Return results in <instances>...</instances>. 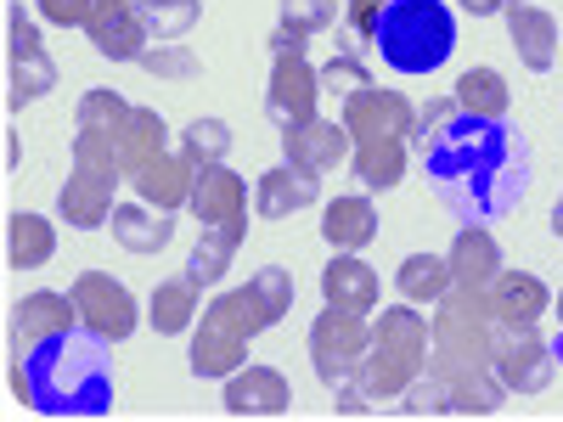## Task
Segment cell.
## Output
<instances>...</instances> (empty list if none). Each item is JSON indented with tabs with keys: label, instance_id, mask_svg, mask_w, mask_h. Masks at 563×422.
Wrapping results in <instances>:
<instances>
[{
	"label": "cell",
	"instance_id": "52a82bcc",
	"mask_svg": "<svg viewBox=\"0 0 563 422\" xmlns=\"http://www.w3.org/2000/svg\"><path fill=\"white\" fill-rule=\"evenodd\" d=\"M366 344H372L366 315L327 304V310L316 315V326H310V360H316V378H321L327 389H350V384H361Z\"/></svg>",
	"mask_w": 563,
	"mask_h": 422
},
{
	"label": "cell",
	"instance_id": "83f0119b",
	"mask_svg": "<svg viewBox=\"0 0 563 422\" xmlns=\"http://www.w3.org/2000/svg\"><path fill=\"white\" fill-rule=\"evenodd\" d=\"M57 254V225L40 214H12L7 220V265L12 270H40Z\"/></svg>",
	"mask_w": 563,
	"mask_h": 422
},
{
	"label": "cell",
	"instance_id": "4fadbf2b",
	"mask_svg": "<svg viewBox=\"0 0 563 422\" xmlns=\"http://www.w3.org/2000/svg\"><path fill=\"white\" fill-rule=\"evenodd\" d=\"M85 34L108 63H141L147 45H153V29H147V18H141V0H97Z\"/></svg>",
	"mask_w": 563,
	"mask_h": 422
},
{
	"label": "cell",
	"instance_id": "ffe728a7",
	"mask_svg": "<svg viewBox=\"0 0 563 422\" xmlns=\"http://www.w3.org/2000/svg\"><path fill=\"white\" fill-rule=\"evenodd\" d=\"M321 299L339 310H355V315H372L384 299V281L361 254H333V265L321 270Z\"/></svg>",
	"mask_w": 563,
	"mask_h": 422
},
{
	"label": "cell",
	"instance_id": "277c9868",
	"mask_svg": "<svg viewBox=\"0 0 563 422\" xmlns=\"http://www.w3.org/2000/svg\"><path fill=\"white\" fill-rule=\"evenodd\" d=\"M434 355V333H429V315H417V304H389L378 321H372V344L361 360V389L372 400H400L422 371H429Z\"/></svg>",
	"mask_w": 563,
	"mask_h": 422
},
{
	"label": "cell",
	"instance_id": "7a4b0ae2",
	"mask_svg": "<svg viewBox=\"0 0 563 422\" xmlns=\"http://www.w3.org/2000/svg\"><path fill=\"white\" fill-rule=\"evenodd\" d=\"M29 406L45 417H102L113 406L108 338L74 326L63 338H45L29 355Z\"/></svg>",
	"mask_w": 563,
	"mask_h": 422
},
{
	"label": "cell",
	"instance_id": "f546056e",
	"mask_svg": "<svg viewBox=\"0 0 563 422\" xmlns=\"http://www.w3.org/2000/svg\"><path fill=\"white\" fill-rule=\"evenodd\" d=\"M350 169H355V180L366 186V192H389V186H400V175H406V141H361Z\"/></svg>",
	"mask_w": 563,
	"mask_h": 422
},
{
	"label": "cell",
	"instance_id": "74e56055",
	"mask_svg": "<svg viewBox=\"0 0 563 422\" xmlns=\"http://www.w3.org/2000/svg\"><path fill=\"white\" fill-rule=\"evenodd\" d=\"M316 74H321V97H339V102H350L355 90H366V85H378V79H372V68L361 63L355 45H344V52L333 63H321Z\"/></svg>",
	"mask_w": 563,
	"mask_h": 422
},
{
	"label": "cell",
	"instance_id": "e0dca14e",
	"mask_svg": "<svg viewBox=\"0 0 563 422\" xmlns=\"http://www.w3.org/2000/svg\"><path fill=\"white\" fill-rule=\"evenodd\" d=\"M192 175H198V164L186 158L180 147H169V153H158L147 169H135L130 186H135V198L147 203V209H158V214H180L186 203H192Z\"/></svg>",
	"mask_w": 563,
	"mask_h": 422
},
{
	"label": "cell",
	"instance_id": "484cf974",
	"mask_svg": "<svg viewBox=\"0 0 563 422\" xmlns=\"http://www.w3.org/2000/svg\"><path fill=\"white\" fill-rule=\"evenodd\" d=\"M198 281L192 276H169V281H158L153 288V299H147V321L158 326L164 338H175V333H186V326H192L203 310H198Z\"/></svg>",
	"mask_w": 563,
	"mask_h": 422
},
{
	"label": "cell",
	"instance_id": "d6a6232c",
	"mask_svg": "<svg viewBox=\"0 0 563 422\" xmlns=\"http://www.w3.org/2000/svg\"><path fill=\"white\" fill-rule=\"evenodd\" d=\"M45 90H57V63L45 57V52L12 57V63H7V108H12V113L29 108V102H40Z\"/></svg>",
	"mask_w": 563,
	"mask_h": 422
},
{
	"label": "cell",
	"instance_id": "44dd1931",
	"mask_svg": "<svg viewBox=\"0 0 563 422\" xmlns=\"http://www.w3.org/2000/svg\"><path fill=\"white\" fill-rule=\"evenodd\" d=\"M547 310H552V293L536 270H501L490 281V315L501 326H541Z\"/></svg>",
	"mask_w": 563,
	"mask_h": 422
},
{
	"label": "cell",
	"instance_id": "d590c367",
	"mask_svg": "<svg viewBox=\"0 0 563 422\" xmlns=\"http://www.w3.org/2000/svg\"><path fill=\"white\" fill-rule=\"evenodd\" d=\"M141 18H147L153 40H186L203 18V0H141Z\"/></svg>",
	"mask_w": 563,
	"mask_h": 422
},
{
	"label": "cell",
	"instance_id": "7402d4cb",
	"mask_svg": "<svg viewBox=\"0 0 563 422\" xmlns=\"http://www.w3.org/2000/svg\"><path fill=\"white\" fill-rule=\"evenodd\" d=\"M445 265H451L456 288H479V293H490V281L507 270L501 265V243L490 237V225H462L451 254H445Z\"/></svg>",
	"mask_w": 563,
	"mask_h": 422
},
{
	"label": "cell",
	"instance_id": "9a60e30c",
	"mask_svg": "<svg viewBox=\"0 0 563 422\" xmlns=\"http://www.w3.org/2000/svg\"><path fill=\"white\" fill-rule=\"evenodd\" d=\"M119 169H85V164H74V175L63 180V192H57V214L74 225V231H97V225H108L113 220V192H119Z\"/></svg>",
	"mask_w": 563,
	"mask_h": 422
},
{
	"label": "cell",
	"instance_id": "5b68a950",
	"mask_svg": "<svg viewBox=\"0 0 563 422\" xmlns=\"http://www.w3.org/2000/svg\"><path fill=\"white\" fill-rule=\"evenodd\" d=\"M260 333H265V315H260L254 293L249 288L220 293L192 326V355H186L192 378H231L238 366H249V344Z\"/></svg>",
	"mask_w": 563,
	"mask_h": 422
},
{
	"label": "cell",
	"instance_id": "603a6c76",
	"mask_svg": "<svg viewBox=\"0 0 563 422\" xmlns=\"http://www.w3.org/2000/svg\"><path fill=\"white\" fill-rule=\"evenodd\" d=\"M501 18H507V40H512V52H519V63L530 74H547L558 63V23H552V12L519 0V7H507Z\"/></svg>",
	"mask_w": 563,
	"mask_h": 422
},
{
	"label": "cell",
	"instance_id": "8fae6325",
	"mask_svg": "<svg viewBox=\"0 0 563 422\" xmlns=\"http://www.w3.org/2000/svg\"><path fill=\"white\" fill-rule=\"evenodd\" d=\"M344 130L361 141H411L417 135V108L400 97V90H384V85H366L344 102Z\"/></svg>",
	"mask_w": 563,
	"mask_h": 422
},
{
	"label": "cell",
	"instance_id": "ac0fdd59",
	"mask_svg": "<svg viewBox=\"0 0 563 422\" xmlns=\"http://www.w3.org/2000/svg\"><path fill=\"white\" fill-rule=\"evenodd\" d=\"M316 198H321V175H310V169H299L288 158L254 180V214L260 220H288V214L310 209Z\"/></svg>",
	"mask_w": 563,
	"mask_h": 422
},
{
	"label": "cell",
	"instance_id": "7bdbcfd3",
	"mask_svg": "<svg viewBox=\"0 0 563 422\" xmlns=\"http://www.w3.org/2000/svg\"><path fill=\"white\" fill-rule=\"evenodd\" d=\"M90 7H97V0H40V18L57 23V29H85Z\"/></svg>",
	"mask_w": 563,
	"mask_h": 422
},
{
	"label": "cell",
	"instance_id": "c3c4849f",
	"mask_svg": "<svg viewBox=\"0 0 563 422\" xmlns=\"http://www.w3.org/2000/svg\"><path fill=\"white\" fill-rule=\"evenodd\" d=\"M552 231H558V237H563V198H558V209H552Z\"/></svg>",
	"mask_w": 563,
	"mask_h": 422
},
{
	"label": "cell",
	"instance_id": "4316f807",
	"mask_svg": "<svg viewBox=\"0 0 563 422\" xmlns=\"http://www.w3.org/2000/svg\"><path fill=\"white\" fill-rule=\"evenodd\" d=\"M169 237H175L169 214L135 209V203H119V209H113V243H119L124 254H164Z\"/></svg>",
	"mask_w": 563,
	"mask_h": 422
},
{
	"label": "cell",
	"instance_id": "681fc988",
	"mask_svg": "<svg viewBox=\"0 0 563 422\" xmlns=\"http://www.w3.org/2000/svg\"><path fill=\"white\" fill-rule=\"evenodd\" d=\"M507 7H519V0H501V12H507Z\"/></svg>",
	"mask_w": 563,
	"mask_h": 422
},
{
	"label": "cell",
	"instance_id": "f1b7e54d",
	"mask_svg": "<svg viewBox=\"0 0 563 422\" xmlns=\"http://www.w3.org/2000/svg\"><path fill=\"white\" fill-rule=\"evenodd\" d=\"M451 97H456L462 113H474V119H507L512 113V90H507V79L496 68H467Z\"/></svg>",
	"mask_w": 563,
	"mask_h": 422
},
{
	"label": "cell",
	"instance_id": "bcb514c9",
	"mask_svg": "<svg viewBox=\"0 0 563 422\" xmlns=\"http://www.w3.org/2000/svg\"><path fill=\"white\" fill-rule=\"evenodd\" d=\"M456 7H462L467 18H496V12H501V0H456Z\"/></svg>",
	"mask_w": 563,
	"mask_h": 422
},
{
	"label": "cell",
	"instance_id": "f35d334b",
	"mask_svg": "<svg viewBox=\"0 0 563 422\" xmlns=\"http://www.w3.org/2000/svg\"><path fill=\"white\" fill-rule=\"evenodd\" d=\"M180 153L192 164H225L231 153V124L225 119H192L180 130Z\"/></svg>",
	"mask_w": 563,
	"mask_h": 422
},
{
	"label": "cell",
	"instance_id": "ee69618b",
	"mask_svg": "<svg viewBox=\"0 0 563 422\" xmlns=\"http://www.w3.org/2000/svg\"><path fill=\"white\" fill-rule=\"evenodd\" d=\"M389 7V0H344V12H350V29L372 45V29H378V12Z\"/></svg>",
	"mask_w": 563,
	"mask_h": 422
},
{
	"label": "cell",
	"instance_id": "30bf717a",
	"mask_svg": "<svg viewBox=\"0 0 563 422\" xmlns=\"http://www.w3.org/2000/svg\"><path fill=\"white\" fill-rule=\"evenodd\" d=\"M192 209L203 225H214V231H231V237H249V186H243V175L238 169H225V164H198V175H192Z\"/></svg>",
	"mask_w": 563,
	"mask_h": 422
},
{
	"label": "cell",
	"instance_id": "9c48e42d",
	"mask_svg": "<svg viewBox=\"0 0 563 422\" xmlns=\"http://www.w3.org/2000/svg\"><path fill=\"white\" fill-rule=\"evenodd\" d=\"M490 366H496L507 395H541L558 378V349L536 333V326H501Z\"/></svg>",
	"mask_w": 563,
	"mask_h": 422
},
{
	"label": "cell",
	"instance_id": "6da1fadb",
	"mask_svg": "<svg viewBox=\"0 0 563 422\" xmlns=\"http://www.w3.org/2000/svg\"><path fill=\"white\" fill-rule=\"evenodd\" d=\"M417 147L440 203L467 225H490L525 198V153L507 119H474L456 97H440L417 113Z\"/></svg>",
	"mask_w": 563,
	"mask_h": 422
},
{
	"label": "cell",
	"instance_id": "2e32d148",
	"mask_svg": "<svg viewBox=\"0 0 563 422\" xmlns=\"http://www.w3.org/2000/svg\"><path fill=\"white\" fill-rule=\"evenodd\" d=\"M79 326V304L74 293H29L12 310V355H29L45 338H63Z\"/></svg>",
	"mask_w": 563,
	"mask_h": 422
},
{
	"label": "cell",
	"instance_id": "d6986e66",
	"mask_svg": "<svg viewBox=\"0 0 563 422\" xmlns=\"http://www.w3.org/2000/svg\"><path fill=\"white\" fill-rule=\"evenodd\" d=\"M294 406V389L276 366H238L225 378V411L231 417H282Z\"/></svg>",
	"mask_w": 563,
	"mask_h": 422
},
{
	"label": "cell",
	"instance_id": "b9f144b4",
	"mask_svg": "<svg viewBox=\"0 0 563 422\" xmlns=\"http://www.w3.org/2000/svg\"><path fill=\"white\" fill-rule=\"evenodd\" d=\"M34 52H45L40 29L23 18V7H12V12H7V57H34Z\"/></svg>",
	"mask_w": 563,
	"mask_h": 422
},
{
	"label": "cell",
	"instance_id": "ba28073f",
	"mask_svg": "<svg viewBox=\"0 0 563 422\" xmlns=\"http://www.w3.org/2000/svg\"><path fill=\"white\" fill-rule=\"evenodd\" d=\"M68 293H74V304H79V326H90L97 338L124 344V338L135 333V321H141L135 293L124 288V281H113L108 270H79Z\"/></svg>",
	"mask_w": 563,
	"mask_h": 422
},
{
	"label": "cell",
	"instance_id": "836d02e7",
	"mask_svg": "<svg viewBox=\"0 0 563 422\" xmlns=\"http://www.w3.org/2000/svg\"><path fill=\"white\" fill-rule=\"evenodd\" d=\"M243 243L231 237V231H214V225H203V237L192 243V254H186V276L198 281V288H214V281L231 270V254H238Z\"/></svg>",
	"mask_w": 563,
	"mask_h": 422
},
{
	"label": "cell",
	"instance_id": "e575fe53",
	"mask_svg": "<svg viewBox=\"0 0 563 422\" xmlns=\"http://www.w3.org/2000/svg\"><path fill=\"white\" fill-rule=\"evenodd\" d=\"M130 102L119 97V90H108V85H97V90H85L79 97V130H102V135H124L130 130Z\"/></svg>",
	"mask_w": 563,
	"mask_h": 422
},
{
	"label": "cell",
	"instance_id": "8d00e7d4",
	"mask_svg": "<svg viewBox=\"0 0 563 422\" xmlns=\"http://www.w3.org/2000/svg\"><path fill=\"white\" fill-rule=\"evenodd\" d=\"M249 293H254V304H260L265 326H276L282 315L294 310V270H282V265L254 270V276H249Z\"/></svg>",
	"mask_w": 563,
	"mask_h": 422
},
{
	"label": "cell",
	"instance_id": "7dc6e473",
	"mask_svg": "<svg viewBox=\"0 0 563 422\" xmlns=\"http://www.w3.org/2000/svg\"><path fill=\"white\" fill-rule=\"evenodd\" d=\"M552 321H558V344H552V349H558V360H563V293L552 299Z\"/></svg>",
	"mask_w": 563,
	"mask_h": 422
},
{
	"label": "cell",
	"instance_id": "3957f363",
	"mask_svg": "<svg viewBox=\"0 0 563 422\" xmlns=\"http://www.w3.org/2000/svg\"><path fill=\"white\" fill-rule=\"evenodd\" d=\"M372 52L395 74H434L456 52V18L445 0H389L372 29Z\"/></svg>",
	"mask_w": 563,
	"mask_h": 422
},
{
	"label": "cell",
	"instance_id": "60d3db41",
	"mask_svg": "<svg viewBox=\"0 0 563 422\" xmlns=\"http://www.w3.org/2000/svg\"><path fill=\"white\" fill-rule=\"evenodd\" d=\"M400 400H406V406H400L406 417H445V384L434 378V371H422V378H417Z\"/></svg>",
	"mask_w": 563,
	"mask_h": 422
},
{
	"label": "cell",
	"instance_id": "4dcf8cb0",
	"mask_svg": "<svg viewBox=\"0 0 563 422\" xmlns=\"http://www.w3.org/2000/svg\"><path fill=\"white\" fill-rule=\"evenodd\" d=\"M395 281H400V299H411V304H440V299L451 293V265H445L440 254H406L400 270H395Z\"/></svg>",
	"mask_w": 563,
	"mask_h": 422
},
{
	"label": "cell",
	"instance_id": "1f68e13d",
	"mask_svg": "<svg viewBox=\"0 0 563 422\" xmlns=\"http://www.w3.org/2000/svg\"><path fill=\"white\" fill-rule=\"evenodd\" d=\"M158 153H169V124L158 108H135L130 113V130H124V180L135 169H147Z\"/></svg>",
	"mask_w": 563,
	"mask_h": 422
},
{
	"label": "cell",
	"instance_id": "f6af8a7d",
	"mask_svg": "<svg viewBox=\"0 0 563 422\" xmlns=\"http://www.w3.org/2000/svg\"><path fill=\"white\" fill-rule=\"evenodd\" d=\"M141 68H153V74H192L198 63H192V57H186V52H175V45L164 40V45H158V52H147V57H141Z\"/></svg>",
	"mask_w": 563,
	"mask_h": 422
},
{
	"label": "cell",
	"instance_id": "cb8c5ba5",
	"mask_svg": "<svg viewBox=\"0 0 563 422\" xmlns=\"http://www.w3.org/2000/svg\"><path fill=\"white\" fill-rule=\"evenodd\" d=\"M434 378L445 384V417H490L507 395L496 366H456V371H434Z\"/></svg>",
	"mask_w": 563,
	"mask_h": 422
},
{
	"label": "cell",
	"instance_id": "d4e9b609",
	"mask_svg": "<svg viewBox=\"0 0 563 422\" xmlns=\"http://www.w3.org/2000/svg\"><path fill=\"white\" fill-rule=\"evenodd\" d=\"M321 237L333 254H361L378 237V209H372V198H333L321 209Z\"/></svg>",
	"mask_w": 563,
	"mask_h": 422
},
{
	"label": "cell",
	"instance_id": "5bb4252c",
	"mask_svg": "<svg viewBox=\"0 0 563 422\" xmlns=\"http://www.w3.org/2000/svg\"><path fill=\"white\" fill-rule=\"evenodd\" d=\"M282 158L310 169V175H333L355 158V135L344 130V119H305L294 130H282Z\"/></svg>",
	"mask_w": 563,
	"mask_h": 422
},
{
	"label": "cell",
	"instance_id": "8992f818",
	"mask_svg": "<svg viewBox=\"0 0 563 422\" xmlns=\"http://www.w3.org/2000/svg\"><path fill=\"white\" fill-rule=\"evenodd\" d=\"M429 333H434V355L429 366L434 371H456V366H490L496 360V333L501 321L490 315V293L479 288H456L434 304L429 315Z\"/></svg>",
	"mask_w": 563,
	"mask_h": 422
},
{
	"label": "cell",
	"instance_id": "ab89813d",
	"mask_svg": "<svg viewBox=\"0 0 563 422\" xmlns=\"http://www.w3.org/2000/svg\"><path fill=\"white\" fill-rule=\"evenodd\" d=\"M344 12V0H282V23L299 29V34H321V29H333Z\"/></svg>",
	"mask_w": 563,
	"mask_h": 422
},
{
	"label": "cell",
	"instance_id": "7c38bea8",
	"mask_svg": "<svg viewBox=\"0 0 563 422\" xmlns=\"http://www.w3.org/2000/svg\"><path fill=\"white\" fill-rule=\"evenodd\" d=\"M321 108V74L310 68L305 52L294 57H271V90H265V113L276 130H294L305 119H316Z\"/></svg>",
	"mask_w": 563,
	"mask_h": 422
}]
</instances>
